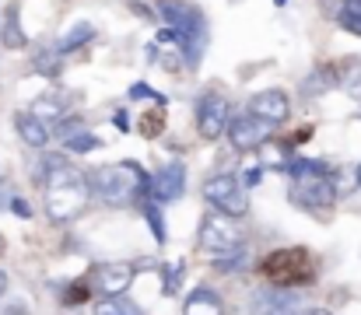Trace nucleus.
<instances>
[{
    "label": "nucleus",
    "instance_id": "4",
    "mask_svg": "<svg viewBox=\"0 0 361 315\" xmlns=\"http://www.w3.org/2000/svg\"><path fill=\"white\" fill-rule=\"evenodd\" d=\"M288 172L295 175V186H291V204H298L302 210H312V214H330L337 204V186L330 179V172L316 161H295L288 165Z\"/></svg>",
    "mask_w": 361,
    "mask_h": 315
},
{
    "label": "nucleus",
    "instance_id": "31",
    "mask_svg": "<svg viewBox=\"0 0 361 315\" xmlns=\"http://www.w3.org/2000/svg\"><path fill=\"white\" fill-rule=\"evenodd\" d=\"M130 95H133V99H154V102H165V99H161V95H154L147 85H133V88H130Z\"/></svg>",
    "mask_w": 361,
    "mask_h": 315
},
{
    "label": "nucleus",
    "instance_id": "18",
    "mask_svg": "<svg viewBox=\"0 0 361 315\" xmlns=\"http://www.w3.org/2000/svg\"><path fill=\"white\" fill-rule=\"evenodd\" d=\"M137 130H140L144 137H158V133H165V102H154L151 109H144L140 119H137Z\"/></svg>",
    "mask_w": 361,
    "mask_h": 315
},
{
    "label": "nucleus",
    "instance_id": "8",
    "mask_svg": "<svg viewBox=\"0 0 361 315\" xmlns=\"http://www.w3.org/2000/svg\"><path fill=\"white\" fill-rule=\"evenodd\" d=\"M197 126H200V137H204V140L221 137L225 126H228V99L218 95V92H207V95L197 102Z\"/></svg>",
    "mask_w": 361,
    "mask_h": 315
},
{
    "label": "nucleus",
    "instance_id": "26",
    "mask_svg": "<svg viewBox=\"0 0 361 315\" xmlns=\"http://www.w3.org/2000/svg\"><path fill=\"white\" fill-rule=\"evenodd\" d=\"M161 273H165L161 291H165V295H176V291H179V284H183V263H165V266H161Z\"/></svg>",
    "mask_w": 361,
    "mask_h": 315
},
{
    "label": "nucleus",
    "instance_id": "11",
    "mask_svg": "<svg viewBox=\"0 0 361 315\" xmlns=\"http://www.w3.org/2000/svg\"><path fill=\"white\" fill-rule=\"evenodd\" d=\"M249 112L259 116V119H267V123H284L291 116V99L281 88H267V92H256L249 99Z\"/></svg>",
    "mask_w": 361,
    "mask_h": 315
},
{
    "label": "nucleus",
    "instance_id": "1",
    "mask_svg": "<svg viewBox=\"0 0 361 315\" xmlns=\"http://www.w3.org/2000/svg\"><path fill=\"white\" fill-rule=\"evenodd\" d=\"M42 175H46V214H49V221H56V224L74 221L88 204V190H92L88 179L63 154H46Z\"/></svg>",
    "mask_w": 361,
    "mask_h": 315
},
{
    "label": "nucleus",
    "instance_id": "34",
    "mask_svg": "<svg viewBox=\"0 0 361 315\" xmlns=\"http://www.w3.org/2000/svg\"><path fill=\"white\" fill-rule=\"evenodd\" d=\"M113 119H116V126H120V130H126V126H130V119H126V112H116V116H113Z\"/></svg>",
    "mask_w": 361,
    "mask_h": 315
},
{
    "label": "nucleus",
    "instance_id": "20",
    "mask_svg": "<svg viewBox=\"0 0 361 315\" xmlns=\"http://www.w3.org/2000/svg\"><path fill=\"white\" fill-rule=\"evenodd\" d=\"M337 25L361 35V0H341V11H337Z\"/></svg>",
    "mask_w": 361,
    "mask_h": 315
},
{
    "label": "nucleus",
    "instance_id": "13",
    "mask_svg": "<svg viewBox=\"0 0 361 315\" xmlns=\"http://www.w3.org/2000/svg\"><path fill=\"white\" fill-rule=\"evenodd\" d=\"M133 284V266L130 263H102L95 270V288L102 295H123Z\"/></svg>",
    "mask_w": 361,
    "mask_h": 315
},
{
    "label": "nucleus",
    "instance_id": "5",
    "mask_svg": "<svg viewBox=\"0 0 361 315\" xmlns=\"http://www.w3.org/2000/svg\"><path fill=\"white\" fill-rule=\"evenodd\" d=\"M259 273L274 288H302V284L316 280V259L302 245H284V249H274L259 259Z\"/></svg>",
    "mask_w": 361,
    "mask_h": 315
},
{
    "label": "nucleus",
    "instance_id": "6",
    "mask_svg": "<svg viewBox=\"0 0 361 315\" xmlns=\"http://www.w3.org/2000/svg\"><path fill=\"white\" fill-rule=\"evenodd\" d=\"M197 242H200L204 252L228 256V252H239L242 249V231H239V224H235V217H228V214L218 210V214H204Z\"/></svg>",
    "mask_w": 361,
    "mask_h": 315
},
{
    "label": "nucleus",
    "instance_id": "38",
    "mask_svg": "<svg viewBox=\"0 0 361 315\" xmlns=\"http://www.w3.org/2000/svg\"><path fill=\"white\" fill-rule=\"evenodd\" d=\"M355 179H358V186H361V165H358V172H355Z\"/></svg>",
    "mask_w": 361,
    "mask_h": 315
},
{
    "label": "nucleus",
    "instance_id": "24",
    "mask_svg": "<svg viewBox=\"0 0 361 315\" xmlns=\"http://www.w3.org/2000/svg\"><path fill=\"white\" fill-rule=\"evenodd\" d=\"M63 147H67V151H78V154H85V151H99V147H102V140H99V137H92L88 130H81V133L67 137V140H63Z\"/></svg>",
    "mask_w": 361,
    "mask_h": 315
},
{
    "label": "nucleus",
    "instance_id": "9",
    "mask_svg": "<svg viewBox=\"0 0 361 315\" xmlns=\"http://www.w3.org/2000/svg\"><path fill=\"white\" fill-rule=\"evenodd\" d=\"M270 126L274 123H267V119H259V116L249 112V116H242V119H235L228 126V140H232L235 151H259L270 140Z\"/></svg>",
    "mask_w": 361,
    "mask_h": 315
},
{
    "label": "nucleus",
    "instance_id": "29",
    "mask_svg": "<svg viewBox=\"0 0 361 315\" xmlns=\"http://www.w3.org/2000/svg\"><path fill=\"white\" fill-rule=\"evenodd\" d=\"M0 315H28V302L25 298H7V302H0Z\"/></svg>",
    "mask_w": 361,
    "mask_h": 315
},
{
    "label": "nucleus",
    "instance_id": "19",
    "mask_svg": "<svg viewBox=\"0 0 361 315\" xmlns=\"http://www.w3.org/2000/svg\"><path fill=\"white\" fill-rule=\"evenodd\" d=\"M341 85V78H337V67H319L309 81H305V95H323V92H330V88H337Z\"/></svg>",
    "mask_w": 361,
    "mask_h": 315
},
{
    "label": "nucleus",
    "instance_id": "16",
    "mask_svg": "<svg viewBox=\"0 0 361 315\" xmlns=\"http://www.w3.org/2000/svg\"><path fill=\"white\" fill-rule=\"evenodd\" d=\"M92 39H95V25L81 18V21H74V25H71V28L56 39V53H60V56H63V53H74V49L88 46Z\"/></svg>",
    "mask_w": 361,
    "mask_h": 315
},
{
    "label": "nucleus",
    "instance_id": "37",
    "mask_svg": "<svg viewBox=\"0 0 361 315\" xmlns=\"http://www.w3.org/2000/svg\"><path fill=\"white\" fill-rule=\"evenodd\" d=\"M4 249H7V242H4V235H0V256H4Z\"/></svg>",
    "mask_w": 361,
    "mask_h": 315
},
{
    "label": "nucleus",
    "instance_id": "33",
    "mask_svg": "<svg viewBox=\"0 0 361 315\" xmlns=\"http://www.w3.org/2000/svg\"><path fill=\"white\" fill-rule=\"evenodd\" d=\"M245 183L256 186V183H259V168H249V172H245Z\"/></svg>",
    "mask_w": 361,
    "mask_h": 315
},
{
    "label": "nucleus",
    "instance_id": "21",
    "mask_svg": "<svg viewBox=\"0 0 361 315\" xmlns=\"http://www.w3.org/2000/svg\"><path fill=\"white\" fill-rule=\"evenodd\" d=\"M95 315H140L133 302H123L120 295H106V302L95 305Z\"/></svg>",
    "mask_w": 361,
    "mask_h": 315
},
{
    "label": "nucleus",
    "instance_id": "32",
    "mask_svg": "<svg viewBox=\"0 0 361 315\" xmlns=\"http://www.w3.org/2000/svg\"><path fill=\"white\" fill-rule=\"evenodd\" d=\"M11 210H14L18 217H32V207H28V204H25L21 197H14V200H11Z\"/></svg>",
    "mask_w": 361,
    "mask_h": 315
},
{
    "label": "nucleus",
    "instance_id": "22",
    "mask_svg": "<svg viewBox=\"0 0 361 315\" xmlns=\"http://www.w3.org/2000/svg\"><path fill=\"white\" fill-rule=\"evenodd\" d=\"M92 298V280L88 277H78L74 284L63 288V305H85Z\"/></svg>",
    "mask_w": 361,
    "mask_h": 315
},
{
    "label": "nucleus",
    "instance_id": "14",
    "mask_svg": "<svg viewBox=\"0 0 361 315\" xmlns=\"http://www.w3.org/2000/svg\"><path fill=\"white\" fill-rule=\"evenodd\" d=\"M14 126H18V133H21V140L28 144V147H46L49 144V126L42 123V116H35V112H18L14 116Z\"/></svg>",
    "mask_w": 361,
    "mask_h": 315
},
{
    "label": "nucleus",
    "instance_id": "17",
    "mask_svg": "<svg viewBox=\"0 0 361 315\" xmlns=\"http://www.w3.org/2000/svg\"><path fill=\"white\" fill-rule=\"evenodd\" d=\"M18 11H21V4H7V11H4V49H25L28 46V35L21 32V25H18Z\"/></svg>",
    "mask_w": 361,
    "mask_h": 315
},
{
    "label": "nucleus",
    "instance_id": "3",
    "mask_svg": "<svg viewBox=\"0 0 361 315\" xmlns=\"http://www.w3.org/2000/svg\"><path fill=\"white\" fill-rule=\"evenodd\" d=\"M88 186L113 207H126L133 200H144L151 193V175L137 165V161H116L106 168H92L88 172Z\"/></svg>",
    "mask_w": 361,
    "mask_h": 315
},
{
    "label": "nucleus",
    "instance_id": "2",
    "mask_svg": "<svg viewBox=\"0 0 361 315\" xmlns=\"http://www.w3.org/2000/svg\"><path fill=\"white\" fill-rule=\"evenodd\" d=\"M158 7V21L169 25L172 32V42L183 49L186 56V67L197 70L200 67V56H204V11L190 0H154Z\"/></svg>",
    "mask_w": 361,
    "mask_h": 315
},
{
    "label": "nucleus",
    "instance_id": "7",
    "mask_svg": "<svg viewBox=\"0 0 361 315\" xmlns=\"http://www.w3.org/2000/svg\"><path fill=\"white\" fill-rule=\"evenodd\" d=\"M204 200L211 204L214 210H221V214H228V217H245V210H249V197H245V186H242L235 175H211L207 183H204Z\"/></svg>",
    "mask_w": 361,
    "mask_h": 315
},
{
    "label": "nucleus",
    "instance_id": "23",
    "mask_svg": "<svg viewBox=\"0 0 361 315\" xmlns=\"http://www.w3.org/2000/svg\"><path fill=\"white\" fill-rule=\"evenodd\" d=\"M35 67H39L49 81H56V78H60V53H56V49H39V53H35Z\"/></svg>",
    "mask_w": 361,
    "mask_h": 315
},
{
    "label": "nucleus",
    "instance_id": "39",
    "mask_svg": "<svg viewBox=\"0 0 361 315\" xmlns=\"http://www.w3.org/2000/svg\"><path fill=\"white\" fill-rule=\"evenodd\" d=\"M277 4H288V0H277Z\"/></svg>",
    "mask_w": 361,
    "mask_h": 315
},
{
    "label": "nucleus",
    "instance_id": "25",
    "mask_svg": "<svg viewBox=\"0 0 361 315\" xmlns=\"http://www.w3.org/2000/svg\"><path fill=\"white\" fill-rule=\"evenodd\" d=\"M144 217H147V224H151L154 238H158V242H165V221H161V204L147 197V200H144Z\"/></svg>",
    "mask_w": 361,
    "mask_h": 315
},
{
    "label": "nucleus",
    "instance_id": "35",
    "mask_svg": "<svg viewBox=\"0 0 361 315\" xmlns=\"http://www.w3.org/2000/svg\"><path fill=\"white\" fill-rule=\"evenodd\" d=\"M4 291H7V273L0 270V298H4Z\"/></svg>",
    "mask_w": 361,
    "mask_h": 315
},
{
    "label": "nucleus",
    "instance_id": "27",
    "mask_svg": "<svg viewBox=\"0 0 361 315\" xmlns=\"http://www.w3.org/2000/svg\"><path fill=\"white\" fill-rule=\"evenodd\" d=\"M35 116H56V119H63V112H67V105L60 102L56 95H42L39 102H35V109H32Z\"/></svg>",
    "mask_w": 361,
    "mask_h": 315
},
{
    "label": "nucleus",
    "instance_id": "36",
    "mask_svg": "<svg viewBox=\"0 0 361 315\" xmlns=\"http://www.w3.org/2000/svg\"><path fill=\"white\" fill-rule=\"evenodd\" d=\"M309 315H334V312H330V309H312Z\"/></svg>",
    "mask_w": 361,
    "mask_h": 315
},
{
    "label": "nucleus",
    "instance_id": "15",
    "mask_svg": "<svg viewBox=\"0 0 361 315\" xmlns=\"http://www.w3.org/2000/svg\"><path fill=\"white\" fill-rule=\"evenodd\" d=\"M183 315H225V302H221L211 288H197V291L183 302Z\"/></svg>",
    "mask_w": 361,
    "mask_h": 315
},
{
    "label": "nucleus",
    "instance_id": "30",
    "mask_svg": "<svg viewBox=\"0 0 361 315\" xmlns=\"http://www.w3.org/2000/svg\"><path fill=\"white\" fill-rule=\"evenodd\" d=\"M341 85H344V92H348L351 99H358V102H361V67L355 70V74H348Z\"/></svg>",
    "mask_w": 361,
    "mask_h": 315
},
{
    "label": "nucleus",
    "instance_id": "10",
    "mask_svg": "<svg viewBox=\"0 0 361 315\" xmlns=\"http://www.w3.org/2000/svg\"><path fill=\"white\" fill-rule=\"evenodd\" d=\"M183 190H186V165L183 161H169V165H161L154 175H151V200H158V204H172V200H179L183 197Z\"/></svg>",
    "mask_w": 361,
    "mask_h": 315
},
{
    "label": "nucleus",
    "instance_id": "12",
    "mask_svg": "<svg viewBox=\"0 0 361 315\" xmlns=\"http://www.w3.org/2000/svg\"><path fill=\"white\" fill-rule=\"evenodd\" d=\"M252 315H298V298L288 295V288L259 291L252 298Z\"/></svg>",
    "mask_w": 361,
    "mask_h": 315
},
{
    "label": "nucleus",
    "instance_id": "28",
    "mask_svg": "<svg viewBox=\"0 0 361 315\" xmlns=\"http://www.w3.org/2000/svg\"><path fill=\"white\" fill-rule=\"evenodd\" d=\"M81 130H85V123H81L78 116H71V119H60L53 133H56L60 140H67V137H74V133H81Z\"/></svg>",
    "mask_w": 361,
    "mask_h": 315
},
{
    "label": "nucleus",
    "instance_id": "40",
    "mask_svg": "<svg viewBox=\"0 0 361 315\" xmlns=\"http://www.w3.org/2000/svg\"><path fill=\"white\" fill-rule=\"evenodd\" d=\"M0 21H4V18H0Z\"/></svg>",
    "mask_w": 361,
    "mask_h": 315
}]
</instances>
